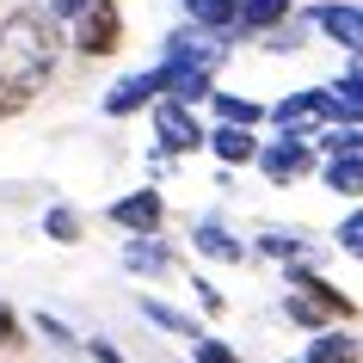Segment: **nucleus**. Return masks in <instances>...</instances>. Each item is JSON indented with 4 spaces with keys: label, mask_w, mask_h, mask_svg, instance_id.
Returning <instances> with one entry per match:
<instances>
[{
    "label": "nucleus",
    "mask_w": 363,
    "mask_h": 363,
    "mask_svg": "<svg viewBox=\"0 0 363 363\" xmlns=\"http://www.w3.org/2000/svg\"><path fill=\"white\" fill-rule=\"evenodd\" d=\"M56 43L62 38H56V25L43 19V13H13V19L0 25V86L13 93V105L50 80Z\"/></svg>",
    "instance_id": "obj_1"
},
{
    "label": "nucleus",
    "mask_w": 363,
    "mask_h": 363,
    "mask_svg": "<svg viewBox=\"0 0 363 363\" xmlns=\"http://www.w3.org/2000/svg\"><path fill=\"white\" fill-rule=\"evenodd\" d=\"M117 38H123L117 6L111 0H86V13H80V50H86V56H111Z\"/></svg>",
    "instance_id": "obj_2"
},
{
    "label": "nucleus",
    "mask_w": 363,
    "mask_h": 363,
    "mask_svg": "<svg viewBox=\"0 0 363 363\" xmlns=\"http://www.w3.org/2000/svg\"><path fill=\"white\" fill-rule=\"evenodd\" d=\"M154 135H160V148L185 154V148H203V130H197L191 105H179V99H167L160 111H154Z\"/></svg>",
    "instance_id": "obj_3"
},
{
    "label": "nucleus",
    "mask_w": 363,
    "mask_h": 363,
    "mask_svg": "<svg viewBox=\"0 0 363 363\" xmlns=\"http://www.w3.org/2000/svg\"><path fill=\"white\" fill-rule=\"evenodd\" d=\"M154 93H167V68H148V74L117 80V86H111V99H105V111H111V117H123V111H135V105H148Z\"/></svg>",
    "instance_id": "obj_4"
},
{
    "label": "nucleus",
    "mask_w": 363,
    "mask_h": 363,
    "mask_svg": "<svg viewBox=\"0 0 363 363\" xmlns=\"http://www.w3.org/2000/svg\"><path fill=\"white\" fill-rule=\"evenodd\" d=\"M308 167H314V154H308L302 135H289V142L265 148V179H271V185H289V179H302Z\"/></svg>",
    "instance_id": "obj_5"
},
{
    "label": "nucleus",
    "mask_w": 363,
    "mask_h": 363,
    "mask_svg": "<svg viewBox=\"0 0 363 363\" xmlns=\"http://www.w3.org/2000/svg\"><path fill=\"white\" fill-rule=\"evenodd\" d=\"M111 222H117V228H130V234H154V228H160V197H154V191L117 197V203H111Z\"/></svg>",
    "instance_id": "obj_6"
},
{
    "label": "nucleus",
    "mask_w": 363,
    "mask_h": 363,
    "mask_svg": "<svg viewBox=\"0 0 363 363\" xmlns=\"http://www.w3.org/2000/svg\"><path fill=\"white\" fill-rule=\"evenodd\" d=\"M289 289H302L308 302H320L326 314H339V320H351V296H339L333 284H320L314 271H289Z\"/></svg>",
    "instance_id": "obj_7"
},
{
    "label": "nucleus",
    "mask_w": 363,
    "mask_h": 363,
    "mask_svg": "<svg viewBox=\"0 0 363 363\" xmlns=\"http://www.w3.org/2000/svg\"><path fill=\"white\" fill-rule=\"evenodd\" d=\"M320 31L326 38H339L345 50H357L363 43V19H357V6L345 0V6H320Z\"/></svg>",
    "instance_id": "obj_8"
},
{
    "label": "nucleus",
    "mask_w": 363,
    "mask_h": 363,
    "mask_svg": "<svg viewBox=\"0 0 363 363\" xmlns=\"http://www.w3.org/2000/svg\"><path fill=\"white\" fill-rule=\"evenodd\" d=\"M308 117H333V105H326V93H296L277 105V123L284 130H296V123H308Z\"/></svg>",
    "instance_id": "obj_9"
},
{
    "label": "nucleus",
    "mask_w": 363,
    "mask_h": 363,
    "mask_svg": "<svg viewBox=\"0 0 363 363\" xmlns=\"http://www.w3.org/2000/svg\"><path fill=\"white\" fill-rule=\"evenodd\" d=\"M326 185H333V191H357L363 185V160H357V148H333V167H326Z\"/></svg>",
    "instance_id": "obj_10"
},
{
    "label": "nucleus",
    "mask_w": 363,
    "mask_h": 363,
    "mask_svg": "<svg viewBox=\"0 0 363 363\" xmlns=\"http://www.w3.org/2000/svg\"><path fill=\"white\" fill-rule=\"evenodd\" d=\"M203 142H210L216 154H222V160H252V135H247V123H228V130H216V135H203Z\"/></svg>",
    "instance_id": "obj_11"
},
{
    "label": "nucleus",
    "mask_w": 363,
    "mask_h": 363,
    "mask_svg": "<svg viewBox=\"0 0 363 363\" xmlns=\"http://www.w3.org/2000/svg\"><path fill=\"white\" fill-rule=\"evenodd\" d=\"M308 363H357V339H345V333H320V339L308 345Z\"/></svg>",
    "instance_id": "obj_12"
},
{
    "label": "nucleus",
    "mask_w": 363,
    "mask_h": 363,
    "mask_svg": "<svg viewBox=\"0 0 363 363\" xmlns=\"http://www.w3.org/2000/svg\"><path fill=\"white\" fill-rule=\"evenodd\" d=\"M123 265H130V271H142V277H160V271H167V252H160V247H148V240L135 234L130 247H123Z\"/></svg>",
    "instance_id": "obj_13"
},
{
    "label": "nucleus",
    "mask_w": 363,
    "mask_h": 363,
    "mask_svg": "<svg viewBox=\"0 0 363 363\" xmlns=\"http://www.w3.org/2000/svg\"><path fill=\"white\" fill-rule=\"evenodd\" d=\"M185 13L197 25H210V31H228L234 25V0H185Z\"/></svg>",
    "instance_id": "obj_14"
},
{
    "label": "nucleus",
    "mask_w": 363,
    "mask_h": 363,
    "mask_svg": "<svg viewBox=\"0 0 363 363\" xmlns=\"http://www.w3.org/2000/svg\"><path fill=\"white\" fill-rule=\"evenodd\" d=\"M197 252H210V259H228V265H240V240H228V234L216 228V222H203V228H197Z\"/></svg>",
    "instance_id": "obj_15"
},
{
    "label": "nucleus",
    "mask_w": 363,
    "mask_h": 363,
    "mask_svg": "<svg viewBox=\"0 0 363 363\" xmlns=\"http://www.w3.org/2000/svg\"><path fill=\"white\" fill-rule=\"evenodd\" d=\"M142 314H148L154 326H167V333H179V339H197V326H191V314H172L167 302H142Z\"/></svg>",
    "instance_id": "obj_16"
},
{
    "label": "nucleus",
    "mask_w": 363,
    "mask_h": 363,
    "mask_svg": "<svg viewBox=\"0 0 363 363\" xmlns=\"http://www.w3.org/2000/svg\"><path fill=\"white\" fill-rule=\"evenodd\" d=\"M216 105H222V117H228V123H259V105H252V99H228V93H216Z\"/></svg>",
    "instance_id": "obj_17"
},
{
    "label": "nucleus",
    "mask_w": 363,
    "mask_h": 363,
    "mask_svg": "<svg viewBox=\"0 0 363 363\" xmlns=\"http://www.w3.org/2000/svg\"><path fill=\"white\" fill-rule=\"evenodd\" d=\"M191 357H197V363H240V357H234V351H228L222 339H203V333L191 339Z\"/></svg>",
    "instance_id": "obj_18"
},
{
    "label": "nucleus",
    "mask_w": 363,
    "mask_h": 363,
    "mask_svg": "<svg viewBox=\"0 0 363 363\" xmlns=\"http://www.w3.org/2000/svg\"><path fill=\"white\" fill-rule=\"evenodd\" d=\"M43 234H50V240H74V234H80L74 210H50V216H43Z\"/></svg>",
    "instance_id": "obj_19"
},
{
    "label": "nucleus",
    "mask_w": 363,
    "mask_h": 363,
    "mask_svg": "<svg viewBox=\"0 0 363 363\" xmlns=\"http://www.w3.org/2000/svg\"><path fill=\"white\" fill-rule=\"evenodd\" d=\"M0 345H6V351H19V345H25V333H19V314H13L6 302H0Z\"/></svg>",
    "instance_id": "obj_20"
},
{
    "label": "nucleus",
    "mask_w": 363,
    "mask_h": 363,
    "mask_svg": "<svg viewBox=\"0 0 363 363\" xmlns=\"http://www.w3.org/2000/svg\"><path fill=\"white\" fill-rule=\"evenodd\" d=\"M38 333H43V339H50V345H80L74 333H68V326L56 320V314H38Z\"/></svg>",
    "instance_id": "obj_21"
},
{
    "label": "nucleus",
    "mask_w": 363,
    "mask_h": 363,
    "mask_svg": "<svg viewBox=\"0 0 363 363\" xmlns=\"http://www.w3.org/2000/svg\"><path fill=\"white\" fill-rule=\"evenodd\" d=\"M339 247H345V252H357V247H363V216H351V222L339 228Z\"/></svg>",
    "instance_id": "obj_22"
},
{
    "label": "nucleus",
    "mask_w": 363,
    "mask_h": 363,
    "mask_svg": "<svg viewBox=\"0 0 363 363\" xmlns=\"http://www.w3.org/2000/svg\"><path fill=\"white\" fill-rule=\"evenodd\" d=\"M265 252H277V259H296V252H302V247H296L289 234H265Z\"/></svg>",
    "instance_id": "obj_23"
},
{
    "label": "nucleus",
    "mask_w": 363,
    "mask_h": 363,
    "mask_svg": "<svg viewBox=\"0 0 363 363\" xmlns=\"http://www.w3.org/2000/svg\"><path fill=\"white\" fill-rule=\"evenodd\" d=\"M43 6H50V13H62V19H80V13H86V0H43Z\"/></svg>",
    "instance_id": "obj_24"
},
{
    "label": "nucleus",
    "mask_w": 363,
    "mask_h": 363,
    "mask_svg": "<svg viewBox=\"0 0 363 363\" xmlns=\"http://www.w3.org/2000/svg\"><path fill=\"white\" fill-rule=\"evenodd\" d=\"M93 357H99V363H123V357H117V351H111L105 339H93Z\"/></svg>",
    "instance_id": "obj_25"
},
{
    "label": "nucleus",
    "mask_w": 363,
    "mask_h": 363,
    "mask_svg": "<svg viewBox=\"0 0 363 363\" xmlns=\"http://www.w3.org/2000/svg\"><path fill=\"white\" fill-rule=\"evenodd\" d=\"M0 93H6V86H0Z\"/></svg>",
    "instance_id": "obj_26"
}]
</instances>
